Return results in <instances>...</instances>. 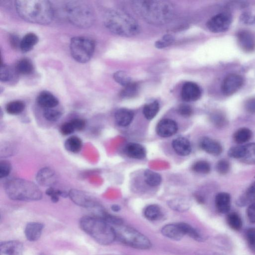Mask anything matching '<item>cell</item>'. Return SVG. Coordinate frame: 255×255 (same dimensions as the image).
<instances>
[{
    "label": "cell",
    "mask_w": 255,
    "mask_h": 255,
    "mask_svg": "<svg viewBox=\"0 0 255 255\" xmlns=\"http://www.w3.org/2000/svg\"><path fill=\"white\" fill-rule=\"evenodd\" d=\"M132 5L139 17L154 25L166 24L172 18L174 14L172 5L166 1H134Z\"/></svg>",
    "instance_id": "obj_1"
},
{
    "label": "cell",
    "mask_w": 255,
    "mask_h": 255,
    "mask_svg": "<svg viewBox=\"0 0 255 255\" xmlns=\"http://www.w3.org/2000/svg\"><path fill=\"white\" fill-rule=\"evenodd\" d=\"M15 7L19 16L29 23L48 25L54 18L52 6L45 0H19Z\"/></svg>",
    "instance_id": "obj_2"
},
{
    "label": "cell",
    "mask_w": 255,
    "mask_h": 255,
    "mask_svg": "<svg viewBox=\"0 0 255 255\" xmlns=\"http://www.w3.org/2000/svg\"><path fill=\"white\" fill-rule=\"evenodd\" d=\"M80 226L85 232L99 244L110 245L116 240L113 227L95 215L83 217Z\"/></svg>",
    "instance_id": "obj_3"
},
{
    "label": "cell",
    "mask_w": 255,
    "mask_h": 255,
    "mask_svg": "<svg viewBox=\"0 0 255 255\" xmlns=\"http://www.w3.org/2000/svg\"><path fill=\"white\" fill-rule=\"evenodd\" d=\"M104 21L107 28L118 35L130 37L137 35L140 31L139 26L136 20L121 10L108 11Z\"/></svg>",
    "instance_id": "obj_4"
},
{
    "label": "cell",
    "mask_w": 255,
    "mask_h": 255,
    "mask_svg": "<svg viewBox=\"0 0 255 255\" xmlns=\"http://www.w3.org/2000/svg\"><path fill=\"white\" fill-rule=\"evenodd\" d=\"M6 195L12 200L32 201L41 200L42 193L32 182L15 178L9 180L5 186Z\"/></svg>",
    "instance_id": "obj_5"
},
{
    "label": "cell",
    "mask_w": 255,
    "mask_h": 255,
    "mask_svg": "<svg viewBox=\"0 0 255 255\" xmlns=\"http://www.w3.org/2000/svg\"><path fill=\"white\" fill-rule=\"evenodd\" d=\"M65 11L69 22L78 27L87 28L94 23V12L85 2L70 1L66 5Z\"/></svg>",
    "instance_id": "obj_6"
},
{
    "label": "cell",
    "mask_w": 255,
    "mask_h": 255,
    "mask_svg": "<svg viewBox=\"0 0 255 255\" xmlns=\"http://www.w3.org/2000/svg\"><path fill=\"white\" fill-rule=\"evenodd\" d=\"M116 240L122 244L137 249L148 250L151 248L150 239L135 229L123 224L113 227Z\"/></svg>",
    "instance_id": "obj_7"
},
{
    "label": "cell",
    "mask_w": 255,
    "mask_h": 255,
    "mask_svg": "<svg viewBox=\"0 0 255 255\" xmlns=\"http://www.w3.org/2000/svg\"><path fill=\"white\" fill-rule=\"evenodd\" d=\"M70 50L73 58L80 63H85L92 57L95 43L92 40L85 36H77L71 39Z\"/></svg>",
    "instance_id": "obj_8"
},
{
    "label": "cell",
    "mask_w": 255,
    "mask_h": 255,
    "mask_svg": "<svg viewBox=\"0 0 255 255\" xmlns=\"http://www.w3.org/2000/svg\"><path fill=\"white\" fill-rule=\"evenodd\" d=\"M231 18L227 13L218 14L212 17L207 22L208 29L214 33H219L227 31L230 27Z\"/></svg>",
    "instance_id": "obj_9"
},
{
    "label": "cell",
    "mask_w": 255,
    "mask_h": 255,
    "mask_svg": "<svg viewBox=\"0 0 255 255\" xmlns=\"http://www.w3.org/2000/svg\"><path fill=\"white\" fill-rule=\"evenodd\" d=\"M71 200L78 205L88 208H96L97 202L90 195L78 190H71L68 193Z\"/></svg>",
    "instance_id": "obj_10"
},
{
    "label": "cell",
    "mask_w": 255,
    "mask_h": 255,
    "mask_svg": "<svg viewBox=\"0 0 255 255\" xmlns=\"http://www.w3.org/2000/svg\"><path fill=\"white\" fill-rule=\"evenodd\" d=\"M243 83V79L241 76L235 74H230L222 83V92L226 96H231L240 89Z\"/></svg>",
    "instance_id": "obj_11"
},
{
    "label": "cell",
    "mask_w": 255,
    "mask_h": 255,
    "mask_svg": "<svg viewBox=\"0 0 255 255\" xmlns=\"http://www.w3.org/2000/svg\"><path fill=\"white\" fill-rule=\"evenodd\" d=\"M161 233L166 238L178 241L186 236L184 223L168 224L164 226Z\"/></svg>",
    "instance_id": "obj_12"
},
{
    "label": "cell",
    "mask_w": 255,
    "mask_h": 255,
    "mask_svg": "<svg viewBox=\"0 0 255 255\" xmlns=\"http://www.w3.org/2000/svg\"><path fill=\"white\" fill-rule=\"evenodd\" d=\"M240 48L244 52L251 53L255 51V35L250 31L243 30L237 34Z\"/></svg>",
    "instance_id": "obj_13"
},
{
    "label": "cell",
    "mask_w": 255,
    "mask_h": 255,
    "mask_svg": "<svg viewBox=\"0 0 255 255\" xmlns=\"http://www.w3.org/2000/svg\"><path fill=\"white\" fill-rule=\"evenodd\" d=\"M201 95V91L199 86L194 83H186L182 88L181 96L185 102L197 101L200 98Z\"/></svg>",
    "instance_id": "obj_14"
},
{
    "label": "cell",
    "mask_w": 255,
    "mask_h": 255,
    "mask_svg": "<svg viewBox=\"0 0 255 255\" xmlns=\"http://www.w3.org/2000/svg\"><path fill=\"white\" fill-rule=\"evenodd\" d=\"M178 131V125L175 121L164 119L160 121L156 127L157 134L163 138H168L174 135Z\"/></svg>",
    "instance_id": "obj_15"
},
{
    "label": "cell",
    "mask_w": 255,
    "mask_h": 255,
    "mask_svg": "<svg viewBox=\"0 0 255 255\" xmlns=\"http://www.w3.org/2000/svg\"><path fill=\"white\" fill-rule=\"evenodd\" d=\"M23 243L17 240L5 241L0 245V255H23Z\"/></svg>",
    "instance_id": "obj_16"
},
{
    "label": "cell",
    "mask_w": 255,
    "mask_h": 255,
    "mask_svg": "<svg viewBox=\"0 0 255 255\" xmlns=\"http://www.w3.org/2000/svg\"><path fill=\"white\" fill-rule=\"evenodd\" d=\"M36 180L40 185L51 188L56 183L57 177L53 170L45 168L40 170L36 174Z\"/></svg>",
    "instance_id": "obj_17"
},
{
    "label": "cell",
    "mask_w": 255,
    "mask_h": 255,
    "mask_svg": "<svg viewBox=\"0 0 255 255\" xmlns=\"http://www.w3.org/2000/svg\"><path fill=\"white\" fill-rule=\"evenodd\" d=\"M199 146L204 151L213 156H219L223 151L222 145L220 142L208 137H204L201 139Z\"/></svg>",
    "instance_id": "obj_18"
},
{
    "label": "cell",
    "mask_w": 255,
    "mask_h": 255,
    "mask_svg": "<svg viewBox=\"0 0 255 255\" xmlns=\"http://www.w3.org/2000/svg\"><path fill=\"white\" fill-rule=\"evenodd\" d=\"M172 146L175 152L180 156L189 155L192 150L190 142L185 137H179L174 139Z\"/></svg>",
    "instance_id": "obj_19"
},
{
    "label": "cell",
    "mask_w": 255,
    "mask_h": 255,
    "mask_svg": "<svg viewBox=\"0 0 255 255\" xmlns=\"http://www.w3.org/2000/svg\"><path fill=\"white\" fill-rule=\"evenodd\" d=\"M44 225L40 223L32 222L27 225L25 229V235L30 242L38 241L41 237Z\"/></svg>",
    "instance_id": "obj_20"
},
{
    "label": "cell",
    "mask_w": 255,
    "mask_h": 255,
    "mask_svg": "<svg viewBox=\"0 0 255 255\" xmlns=\"http://www.w3.org/2000/svg\"><path fill=\"white\" fill-rule=\"evenodd\" d=\"M124 151L125 154L132 159L142 160L146 156V150L142 145L138 143H128Z\"/></svg>",
    "instance_id": "obj_21"
},
{
    "label": "cell",
    "mask_w": 255,
    "mask_h": 255,
    "mask_svg": "<svg viewBox=\"0 0 255 255\" xmlns=\"http://www.w3.org/2000/svg\"><path fill=\"white\" fill-rule=\"evenodd\" d=\"M134 113L129 109L121 108L116 112L115 119L117 124L122 127H125L132 123L134 118Z\"/></svg>",
    "instance_id": "obj_22"
},
{
    "label": "cell",
    "mask_w": 255,
    "mask_h": 255,
    "mask_svg": "<svg viewBox=\"0 0 255 255\" xmlns=\"http://www.w3.org/2000/svg\"><path fill=\"white\" fill-rule=\"evenodd\" d=\"M215 206L218 212L225 214L228 213L231 208V197L226 193L218 194L215 198Z\"/></svg>",
    "instance_id": "obj_23"
},
{
    "label": "cell",
    "mask_w": 255,
    "mask_h": 255,
    "mask_svg": "<svg viewBox=\"0 0 255 255\" xmlns=\"http://www.w3.org/2000/svg\"><path fill=\"white\" fill-rule=\"evenodd\" d=\"M37 102L42 107L45 109L54 108L59 104L58 99L48 91L41 92L37 98Z\"/></svg>",
    "instance_id": "obj_24"
},
{
    "label": "cell",
    "mask_w": 255,
    "mask_h": 255,
    "mask_svg": "<svg viewBox=\"0 0 255 255\" xmlns=\"http://www.w3.org/2000/svg\"><path fill=\"white\" fill-rule=\"evenodd\" d=\"M39 42L38 36L33 33H28L21 40L20 48L23 53H28L32 50Z\"/></svg>",
    "instance_id": "obj_25"
},
{
    "label": "cell",
    "mask_w": 255,
    "mask_h": 255,
    "mask_svg": "<svg viewBox=\"0 0 255 255\" xmlns=\"http://www.w3.org/2000/svg\"><path fill=\"white\" fill-rule=\"evenodd\" d=\"M255 202V181L246 191V192L238 199L237 204L239 206L249 205Z\"/></svg>",
    "instance_id": "obj_26"
},
{
    "label": "cell",
    "mask_w": 255,
    "mask_h": 255,
    "mask_svg": "<svg viewBox=\"0 0 255 255\" xmlns=\"http://www.w3.org/2000/svg\"><path fill=\"white\" fill-rule=\"evenodd\" d=\"M241 162L248 165H255V143L243 145Z\"/></svg>",
    "instance_id": "obj_27"
},
{
    "label": "cell",
    "mask_w": 255,
    "mask_h": 255,
    "mask_svg": "<svg viewBox=\"0 0 255 255\" xmlns=\"http://www.w3.org/2000/svg\"><path fill=\"white\" fill-rule=\"evenodd\" d=\"M65 149L73 153H78L82 149L83 142L82 140L76 136H72L66 140L64 143Z\"/></svg>",
    "instance_id": "obj_28"
},
{
    "label": "cell",
    "mask_w": 255,
    "mask_h": 255,
    "mask_svg": "<svg viewBox=\"0 0 255 255\" xmlns=\"http://www.w3.org/2000/svg\"><path fill=\"white\" fill-rule=\"evenodd\" d=\"M34 69L32 62L28 58H24L20 60L17 63L15 70L17 74L28 75L31 74Z\"/></svg>",
    "instance_id": "obj_29"
},
{
    "label": "cell",
    "mask_w": 255,
    "mask_h": 255,
    "mask_svg": "<svg viewBox=\"0 0 255 255\" xmlns=\"http://www.w3.org/2000/svg\"><path fill=\"white\" fill-rule=\"evenodd\" d=\"M143 214L147 220L154 222L160 219L162 213L161 208L158 205L152 204L145 207Z\"/></svg>",
    "instance_id": "obj_30"
},
{
    "label": "cell",
    "mask_w": 255,
    "mask_h": 255,
    "mask_svg": "<svg viewBox=\"0 0 255 255\" xmlns=\"http://www.w3.org/2000/svg\"><path fill=\"white\" fill-rule=\"evenodd\" d=\"M160 110V105L155 101L145 105L143 108V114L145 118L151 120L154 118Z\"/></svg>",
    "instance_id": "obj_31"
},
{
    "label": "cell",
    "mask_w": 255,
    "mask_h": 255,
    "mask_svg": "<svg viewBox=\"0 0 255 255\" xmlns=\"http://www.w3.org/2000/svg\"><path fill=\"white\" fill-rule=\"evenodd\" d=\"M144 180L146 184L152 187L159 186L162 182V177L157 172L147 170L144 172Z\"/></svg>",
    "instance_id": "obj_32"
},
{
    "label": "cell",
    "mask_w": 255,
    "mask_h": 255,
    "mask_svg": "<svg viewBox=\"0 0 255 255\" xmlns=\"http://www.w3.org/2000/svg\"><path fill=\"white\" fill-rule=\"evenodd\" d=\"M252 137V131L249 129L243 128L235 132L234 135V139L237 143L242 144L249 141Z\"/></svg>",
    "instance_id": "obj_33"
},
{
    "label": "cell",
    "mask_w": 255,
    "mask_h": 255,
    "mask_svg": "<svg viewBox=\"0 0 255 255\" xmlns=\"http://www.w3.org/2000/svg\"><path fill=\"white\" fill-rule=\"evenodd\" d=\"M25 104L21 101H14L9 103L6 107L8 113L11 115H18L21 113L25 109Z\"/></svg>",
    "instance_id": "obj_34"
},
{
    "label": "cell",
    "mask_w": 255,
    "mask_h": 255,
    "mask_svg": "<svg viewBox=\"0 0 255 255\" xmlns=\"http://www.w3.org/2000/svg\"><path fill=\"white\" fill-rule=\"evenodd\" d=\"M227 222L228 226L232 229L238 231L242 227V221L240 216L235 212L229 213L227 217Z\"/></svg>",
    "instance_id": "obj_35"
},
{
    "label": "cell",
    "mask_w": 255,
    "mask_h": 255,
    "mask_svg": "<svg viewBox=\"0 0 255 255\" xmlns=\"http://www.w3.org/2000/svg\"><path fill=\"white\" fill-rule=\"evenodd\" d=\"M15 74H17L16 70L14 71L11 67L1 64L0 70V79L3 82L11 81L15 77Z\"/></svg>",
    "instance_id": "obj_36"
},
{
    "label": "cell",
    "mask_w": 255,
    "mask_h": 255,
    "mask_svg": "<svg viewBox=\"0 0 255 255\" xmlns=\"http://www.w3.org/2000/svg\"><path fill=\"white\" fill-rule=\"evenodd\" d=\"M113 78L118 84L124 87L127 86L132 83L131 77L123 71L115 72Z\"/></svg>",
    "instance_id": "obj_37"
},
{
    "label": "cell",
    "mask_w": 255,
    "mask_h": 255,
    "mask_svg": "<svg viewBox=\"0 0 255 255\" xmlns=\"http://www.w3.org/2000/svg\"><path fill=\"white\" fill-rule=\"evenodd\" d=\"M139 91V86L136 83H132L121 91L120 96L123 98H131L137 95Z\"/></svg>",
    "instance_id": "obj_38"
},
{
    "label": "cell",
    "mask_w": 255,
    "mask_h": 255,
    "mask_svg": "<svg viewBox=\"0 0 255 255\" xmlns=\"http://www.w3.org/2000/svg\"><path fill=\"white\" fill-rule=\"evenodd\" d=\"M192 170L195 172L207 174L210 172L211 167L206 161H199L196 162L192 166Z\"/></svg>",
    "instance_id": "obj_39"
},
{
    "label": "cell",
    "mask_w": 255,
    "mask_h": 255,
    "mask_svg": "<svg viewBox=\"0 0 255 255\" xmlns=\"http://www.w3.org/2000/svg\"><path fill=\"white\" fill-rule=\"evenodd\" d=\"M44 116L48 121L56 122L61 117V113L54 108L45 109L43 113Z\"/></svg>",
    "instance_id": "obj_40"
},
{
    "label": "cell",
    "mask_w": 255,
    "mask_h": 255,
    "mask_svg": "<svg viewBox=\"0 0 255 255\" xmlns=\"http://www.w3.org/2000/svg\"><path fill=\"white\" fill-rule=\"evenodd\" d=\"M46 195L51 198L52 201L54 203L57 202L60 196L64 198L68 197V193L55 189L52 187L47 190Z\"/></svg>",
    "instance_id": "obj_41"
},
{
    "label": "cell",
    "mask_w": 255,
    "mask_h": 255,
    "mask_svg": "<svg viewBox=\"0 0 255 255\" xmlns=\"http://www.w3.org/2000/svg\"><path fill=\"white\" fill-rule=\"evenodd\" d=\"M174 42V38L171 34L165 35L163 39L157 41L155 46L158 49H164L170 46Z\"/></svg>",
    "instance_id": "obj_42"
},
{
    "label": "cell",
    "mask_w": 255,
    "mask_h": 255,
    "mask_svg": "<svg viewBox=\"0 0 255 255\" xmlns=\"http://www.w3.org/2000/svg\"><path fill=\"white\" fill-rule=\"evenodd\" d=\"M211 119L213 124L218 127H223L227 124L226 117L223 113H215L212 115Z\"/></svg>",
    "instance_id": "obj_43"
},
{
    "label": "cell",
    "mask_w": 255,
    "mask_h": 255,
    "mask_svg": "<svg viewBox=\"0 0 255 255\" xmlns=\"http://www.w3.org/2000/svg\"><path fill=\"white\" fill-rule=\"evenodd\" d=\"M230 169L229 162L226 160H222L218 162L216 166L217 172L221 174L227 173Z\"/></svg>",
    "instance_id": "obj_44"
},
{
    "label": "cell",
    "mask_w": 255,
    "mask_h": 255,
    "mask_svg": "<svg viewBox=\"0 0 255 255\" xmlns=\"http://www.w3.org/2000/svg\"><path fill=\"white\" fill-rule=\"evenodd\" d=\"M178 114L184 117H189L193 113V110L192 107L187 104H181L177 108Z\"/></svg>",
    "instance_id": "obj_45"
},
{
    "label": "cell",
    "mask_w": 255,
    "mask_h": 255,
    "mask_svg": "<svg viewBox=\"0 0 255 255\" xmlns=\"http://www.w3.org/2000/svg\"><path fill=\"white\" fill-rule=\"evenodd\" d=\"M11 171V165L6 161H2L0 163V177L1 178L8 176Z\"/></svg>",
    "instance_id": "obj_46"
},
{
    "label": "cell",
    "mask_w": 255,
    "mask_h": 255,
    "mask_svg": "<svg viewBox=\"0 0 255 255\" xmlns=\"http://www.w3.org/2000/svg\"><path fill=\"white\" fill-rule=\"evenodd\" d=\"M246 237L250 247L255 251V228L249 229L246 232Z\"/></svg>",
    "instance_id": "obj_47"
},
{
    "label": "cell",
    "mask_w": 255,
    "mask_h": 255,
    "mask_svg": "<svg viewBox=\"0 0 255 255\" xmlns=\"http://www.w3.org/2000/svg\"><path fill=\"white\" fill-rule=\"evenodd\" d=\"M170 207L174 210L179 211H184L189 208L190 205L188 203L182 201H176L170 203Z\"/></svg>",
    "instance_id": "obj_48"
},
{
    "label": "cell",
    "mask_w": 255,
    "mask_h": 255,
    "mask_svg": "<svg viewBox=\"0 0 255 255\" xmlns=\"http://www.w3.org/2000/svg\"><path fill=\"white\" fill-rule=\"evenodd\" d=\"M75 129L71 121L63 124L60 128V131L63 135H69L75 131Z\"/></svg>",
    "instance_id": "obj_49"
},
{
    "label": "cell",
    "mask_w": 255,
    "mask_h": 255,
    "mask_svg": "<svg viewBox=\"0 0 255 255\" xmlns=\"http://www.w3.org/2000/svg\"><path fill=\"white\" fill-rule=\"evenodd\" d=\"M244 106L248 113L252 114L255 113V98H251L247 100Z\"/></svg>",
    "instance_id": "obj_50"
},
{
    "label": "cell",
    "mask_w": 255,
    "mask_h": 255,
    "mask_svg": "<svg viewBox=\"0 0 255 255\" xmlns=\"http://www.w3.org/2000/svg\"><path fill=\"white\" fill-rule=\"evenodd\" d=\"M247 216L250 222L255 223V202L249 205L247 211Z\"/></svg>",
    "instance_id": "obj_51"
},
{
    "label": "cell",
    "mask_w": 255,
    "mask_h": 255,
    "mask_svg": "<svg viewBox=\"0 0 255 255\" xmlns=\"http://www.w3.org/2000/svg\"><path fill=\"white\" fill-rule=\"evenodd\" d=\"M76 131L83 130L85 127V122L82 119H75L70 121Z\"/></svg>",
    "instance_id": "obj_52"
},
{
    "label": "cell",
    "mask_w": 255,
    "mask_h": 255,
    "mask_svg": "<svg viewBox=\"0 0 255 255\" xmlns=\"http://www.w3.org/2000/svg\"><path fill=\"white\" fill-rule=\"evenodd\" d=\"M241 21L246 24H251L254 23L255 18L252 15L248 13L243 14L240 18Z\"/></svg>",
    "instance_id": "obj_53"
},
{
    "label": "cell",
    "mask_w": 255,
    "mask_h": 255,
    "mask_svg": "<svg viewBox=\"0 0 255 255\" xmlns=\"http://www.w3.org/2000/svg\"><path fill=\"white\" fill-rule=\"evenodd\" d=\"M11 42L12 46L14 47H18L20 46L21 41H20L19 38L17 35H13L11 36Z\"/></svg>",
    "instance_id": "obj_54"
},
{
    "label": "cell",
    "mask_w": 255,
    "mask_h": 255,
    "mask_svg": "<svg viewBox=\"0 0 255 255\" xmlns=\"http://www.w3.org/2000/svg\"><path fill=\"white\" fill-rule=\"evenodd\" d=\"M112 209L114 212H118L120 210L121 208L119 205L115 204L112 206Z\"/></svg>",
    "instance_id": "obj_55"
}]
</instances>
